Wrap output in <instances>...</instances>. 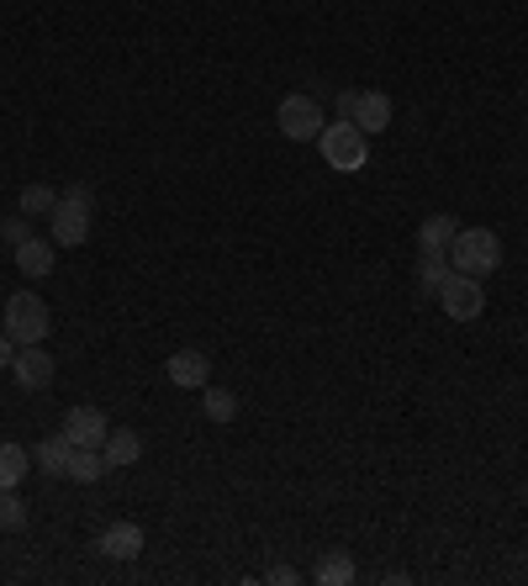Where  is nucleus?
Here are the masks:
<instances>
[{
    "label": "nucleus",
    "instance_id": "obj_1",
    "mask_svg": "<svg viewBox=\"0 0 528 586\" xmlns=\"http://www.w3.org/2000/svg\"><path fill=\"white\" fill-rule=\"evenodd\" d=\"M450 254V265L460 269V275H476V280H486L492 269L503 265V238L492 233V227H460L455 244L444 248Z\"/></svg>",
    "mask_w": 528,
    "mask_h": 586
},
{
    "label": "nucleus",
    "instance_id": "obj_2",
    "mask_svg": "<svg viewBox=\"0 0 528 586\" xmlns=\"http://www.w3.org/2000/svg\"><path fill=\"white\" fill-rule=\"evenodd\" d=\"M317 148H323V164L338 174L365 170V159H370V138H365L349 117H338V122L323 127V132H317Z\"/></svg>",
    "mask_w": 528,
    "mask_h": 586
},
{
    "label": "nucleus",
    "instance_id": "obj_3",
    "mask_svg": "<svg viewBox=\"0 0 528 586\" xmlns=\"http://www.w3.org/2000/svg\"><path fill=\"white\" fill-rule=\"evenodd\" d=\"M91 217H96V195L85 191V185H70V191L59 195V206H53V244L59 248H80L91 238Z\"/></svg>",
    "mask_w": 528,
    "mask_h": 586
},
{
    "label": "nucleus",
    "instance_id": "obj_4",
    "mask_svg": "<svg viewBox=\"0 0 528 586\" xmlns=\"http://www.w3.org/2000/svg\"><path fill=\"white\" fill-rule=\"evenodd\" d=\"M49 328H53V312L38 291H17L6 301V333L17 339V349H22V343H43Z\"/></svg>",
    "mask_w": 528,
    "mask_h": 586
},
{
    "label": "nucleus",
    "instance_id": "obj_5",
    "mask_svg": "<svg viewBox=\"0 0 528 586\" xmlns=\"http://www.w3.org/2000/svg\"><path fill=\"white\" fill-rule=\"evenodd\" d=\"M275 127L286 132L291 143H313L317 132L328 127V117H323V106H317L307 90H296V96L281 100V111H275Z\"/></svg>",
    "mask_w": 528,
    "mask_h": 586
},
{
    "label": "nucleus",
    "instance_id": "obj_6",
    "mask_svg": "<svg viewBox=\"0 0 528 586\" xmlns=\"http://www.w3.org/2000/svg\"><path fill=\"white\" fill-rule=\"evenodd\" d=\"M439 307H444V318L455 322H476L481 312H486V291H481L476 275H450L444 286H439Z\"/></svg>",
    "mask_w": 528,
    "mask_h": 586
},
{
    "label": "nucleus",
    "instance_id": "obj_7",
    "mask_svg": "<svg viewBox=\"0 0 528 586\" xmlns=\"http://www.w3.org/2000/svg\"><path fill=\"white\" fill-rule=\"evenodd\" d=\"M59 428L70 434L74 449H101V444H106V434H112V423H106V413H101V407H70Z\"/></svg>",
    "mask_w": 528,
    "mask_h": 586
},
{
    "label": "nucleus",
    "instance_id": "obj_8",
    "mask_svg": "<svg viewBox=\"0 0 528 586\" xmlns=\"http://www.w3.org/2000/svg\"><path fill=\"white\" fill-rule=\"evenodd\" d=\"M11 375H17V386H22V391L53 386V354L43 349V343H22V349H17V360H11Z\"/></svg>",
    "mask_w": 528,
    "mask_h": 586
},
{
    "label": "nucleus",
    "instance_id": "obj_9",
    "mask_svg": "<svg viewBox=\"0 0 528 586\" xmlns=\"http://www.w3.org/2000/svg\"><path fill=\"white\" fill-rule=\"evenodd\" d=\"M165 375L175 381V386L201 391L207 381H212V360H207L201 349H175V354H169V365H165Z\"/></svg>",
    "mask_w": 528,
    "mask_h": 586
},
{
    "label": "nucleus",
    "instance_id": "obj_10",
    "mask_svg": "<svg viewBox=\"0 0 528 586\" xmlns=\"http://www.w3.org/2000/svg\"><path fill=\"white\" fill-rule=\"evenodd\" d=\"M349 122L360 127L365 138H370V132H386V127H391V96H386V90H355Z\"/></svg>",
    "mask_w": 528,
    "mask_h": 586
},
{
    "label": "nucleus",
    "instance_id": "obj_11",
    "mask_svg": "<svg viewBox=\"0 0 528 586\" xmlns=\"http://www.w3.org/2000/svg\"><path fill=\"white\" fill-rule=\"evenodd\" d=\"M96 550L112 555V561H138L144 555V529L138 523H112V529H101Z\"/></svg>",
    "mask_w": 528,
    "mask_h": 586
},
{
    "label": "nucleus",
    "instance_id": "obj_12",
    "mask_svg": "<svg viewBox=\"0 0 528 586\" xmlns=\"http://www.w3.org/2000/svg\"><path fill=\"white\" fill-rule=\"evenodd\" d=\"M53 238H27V244H17V269H22L27 280H43V275H53V265H59V254H53Z\"/></svg>",
    "mask_w": 528,
    "mask_h": 586
},
{
    "label": "nucleus",
    "instance_id": "obj_13",
    "mask_svg": "<svg viewBox=\"0 0 528 586\" xmlns=\"http://www.w3.org/2000/svg\"><path fill=\"white\" fill-rule=\"evenodd\" d=\"M70 455H74V444H70V434H64V428H59V434H49V439L32 449L38 470H49L53 481H64V470H70Z\"/></svg>",
    "mask_w": 528,
    "mask_h": 586
},
{
    "label": "nucleus",
    "instance_id": "obj_14",
    "mask_svg": "<svg viewBox=\"0 0 528 586\" xmlns=\"http://www.w3.org/2000/svg\"><path fill=\"white\" fill-rule=\"evenodd\" d=\"M455 275V265H450V254L444 248H423L418 254V291L423 296H439V286Z\"/></svg>",
    "mask_w": 528,
    "mask_h": 586
},
{
    "label": "nucleus",
    "instance_id": "obj_15",
    "mask_svg": "<svg viewBox=\"0 0 528 586\" xmlns=\"http://www.w3.org/2000/svg\"><path fill=\"white\" fill-rule=\"evenodd\" d=\"M313 582L317 586H349L355 582V555H349V550H328V555L313 565Z\"/></svg>",
    "mask_w": 528,
    "mask_h": 586
},
{
    "label": "nucleus",
    "instance_id": "obj_16",
    "mask_svg": "<svg viewBox=\"0 0 528 586\" xmlns=\"http://www.w3.org/2000/svg\"><path fill=\"white\" fill-rule=\"evenodd\" d=\"M27 470H32V455H27L22 444H0V491H17L27 481Z\"/></svg>",
    "mask_w": 528,
    "mask_h": 586
},
{
    "label": "nucleus",
    "instance_id": "obj_17",
    "mask_svg": "<svg viewBox=\"0 0 528 586\" xmlns=\"http://www.w3.org/2000/svg\"><path fill=\"white\" fill-rule=\"evenodd\" d=\"M101 455H106V465L117 470V465H133L138 455H144V439L133 434V428H112L106 434V444H101Z\"/></svg>",
    "mask_w": 528,
    "mask_h": 586
},
{
    "label": "nucleus",
    "instance_id": "obj_18",
    "mask_svg": "<svg viewBox=\"0 0 528 586\" xmlns=\"http://www.w3.org/2000/svg\"><path fill=\"white\" fill-rule=\"evenodd\" d=\"M112 465H106V455L101 449H74L70 455V470H64V481H80V487H91V481H101Z\"/></svg>",
    "mask_w": 528,
    "mask_h": 586
},
{
    "label": "nucleus",
    "instance_id": "obj_19",
    "mask_svg": "<svg viewBox=\"0 0 528 586\" xmlns=\"http://www.w3.org/2000/svg\"><path fill=\"white\" fill-rule=\"evenodd\" d=\"M460 233V222L450 217V212H433V217H423V227H418V248H450Z\"/></svg>",
    "mask_w": 528,
    "mask_h": 586
},
{
    "label": "nucleus",
    "instance_id": "obj_20",
    "mask_svg": "<svg viewBox=\"0 0 528 586\" xmlns=\"http://www.w3.org/2000/svg\"><path fill=\"white\" fill-rule=\"evenodd\" d=\"M201 413L228 428V423L239 417V396H233V391H222V386H201Z\"/></svg>",
    "mask_w": 528,
    "mask_h": 586
},
{
    "label": "nucleus",
    "instance_id": "obj_21",
    "mask_svg": "<svg viewBox=\"0 0 528 586\" xmlns=\"http://www.w3.org/2000/svg\"><path fill=\"white\" fill-rule=\"evenodd\" d=\"M53 206H59V191H53V185H27V191L17 195V212H22V217H53Z\"/></svg>",
    "mask_w": 528,
    "mask_h": 586
},
{
    "label": "nucleus",
    "instance_id": "obj_22",
    "mask_svg": "<svg viewBox=\"0 0 528 586\" xmlns=\"http://www.w3.org/2000/svg\"><path fill=\"white\" fill-rule=\"evenodd\" d=\"M27 529V502L17 491H0V534H22Z\"/></svg>",
    "mask_w": 528,
    "mask_h": 586
},
{
    "label": "nucleus",
    "instance_id": "obj_23",
    "mask_svg": "<svg viewBox=\"0 0 528 586\" xmlns=\"http://www.w3.org/2000/svg\"><path fill=\"white\" fill-rule=\"evenodd\" d=\"M27 222H32V217H22V212H17V217H6V222H0V238H6L11 248L27 244V238H32V227H27Z\"/></svg>",
    "mask_w": 528,
    "mask_h": 586
},
{
    "label": "nucleus",
    "instance_id": "obj_24",
    "mask_svg": "<svg viewBox=\"0 0 528 586\" xmlns=\"http://www.w3.org/2000/svg\"><path fill=\"white\" fill-rule=\"evenodd\" d=\"M264 582H270V586H296V582H302V571H291V565H270V571H264Z\"/></svg>",
    "mask_w": 528,
    "mask_h": 586
},
{
    "label": "nucleus",
    "instance_id": "obj_25",
    "mask_svg": "<svg viewBox=\"0 0 528 586\" xmlns=\"http://www.w3.org/2000/svg\"><path fill=\"white\" fill-rule=\"evenodd\" d=\"M11 360H17V339L0 333V370H11Z\"/></svg>",
    "mask_w": 528,
    "mask_h": 586
}]
</instances>
